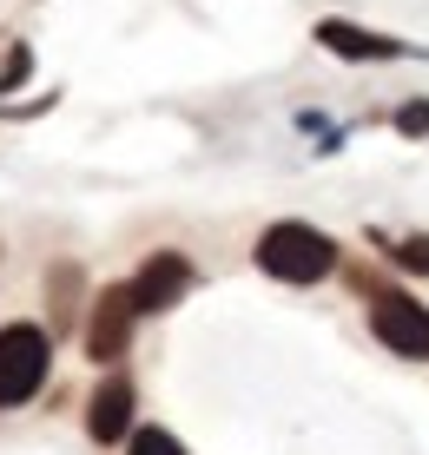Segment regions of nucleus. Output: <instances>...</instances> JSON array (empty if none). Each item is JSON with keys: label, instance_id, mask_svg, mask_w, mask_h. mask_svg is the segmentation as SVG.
<instances>
[{"label": "nucleus", "instance_id": "1", "mask_svg": "<svg viewBox=\"0 0 429 455\" xmlns=\"http://www.w3.org/2000/svg\"><path fill=\"white\" fill-rule=\"evenodd\" d=\"M258 264L271 277H284V284H317V277L337 271V244L311 225H271L258 238Z\"/></svg>", "mask_w": 429, "mask_h": 455}, {"label": "nucleus", "instance_id": "2", "mask_svg": "<svg viewBox=\"0 0 429 455\" xmlns=\"http://www.w3.org/2000/svg\"><path fill=\"white\" fill-rule=\"evenodd\" d=\"M46 331L34 323H7L0 331V410H13V403H27L34 389L46 383Z\"/></svg>", "mask_w": 429, "mask_h": 455}, {"label": "nucleus", "instance_id": "3", "mask_svg": "<svg viewBox=\"0 0 429 455\" xmlns=\"http://www.w3.org/2000/svg\"><path fill=\"white\" fill-rule=\"evenodd\" d=\"M185 284H192V264H185L179 251H152V258L139 264V277L125 284V297H133V310H172L185 297Z\"/></svg>", "mask_w": 429, "mask_h": 455}, {"label": "nucleus", "instance_id": "4", "mask_svg": "<svg viewBox=\"0 0 429 455\" xmlns=\"http://www.w3.org/2000/svg\"><path fill=\"white\" fill-rule=\"evenodd\" d=\"M133 297H125V284L100 291V304H93V323H86V356H100V363H113V356H125V337H133Z\"/></svg>", "mask_w": 429, "mask_h": 455}, {"label": "nucleus", "instance_id": "5", "mask_svg": "<svg viewBox=\"0 0 429 455\" xmlns=\"http://www.w3.org/2000/svg\"><path fill=\"white\" fill-rule=\"evenodd\" d=\"M370 323L396 356H429V310L423 304H409V297H376Z\"/></svg>", "mask_w": 429, "mask_h": 455}, {"label": "nucleus", "instance_id": "6", "mask_svg": "<svg viewBox=\"0 0 429 455\" xmlns=\"http://www.w3.org/2000/svg\"><path fill=\"white\" fill-rule=\"evenodd\" d=\"M125 429H133V383H125V376H106V383L93 389V403H86V435L93 443H119Z\"/></svg>", "mask_w": 429, "mask_h": 455}, {"label": "nucleus", "instance_id": "7", "mask_svg": "<svg viewBox=\"0 0 429 455\" xmlns=\"http://www.w3.org/2000/svg\"><path fill=\"white\" fill-rule=\"evenodd\" d=\"M317 40H324L330 53H344V60H396V53H403V40L363 34V27H351V20H324V27H317Z\"/></svg>", "mask_w": 429, "mask_h": 455}, {"label": "nucleus", "instance_id": "8", "mask_svg": "<svg viewBox=\"0 0 429 455\" xmlns=\"http://www.w3.org/2000/svg\"><path fill=\"white\" fill-rule=\"evenodd\" d=\"M125 455H185V449L172 443L166 429H139V435H133V449H125Z\"/></svg>", "mask_w": 429, "mask_h": 455}, {"label": "nucleus", "instance_id": "9", "mask_svg": "<svg viewBox=\"0 0 429 455\" xmlns=\"http://www.w3.org/2000/svg\"><path fill=\"white\" fill-rule=\"evenodd\" d=\"M396 264H409V271H429V238H403V244H396Z\"/></svg>", "mask_w": 429, "mask_h": 455}, {"label": "nucleus", "instance_id": "10", "mask_svg": "<svg viewBox=\"0 0 429 455\" xmlns=\"http://www.w3.org/2000/svg\"><path fill=\"white\" fill-rule=\"evenodd\" d=\"M396 125H403V132H429V106H409V113L396 119Z\"/></svg>", "mask_w": 429, "mask_h": 455}]
</instances>
